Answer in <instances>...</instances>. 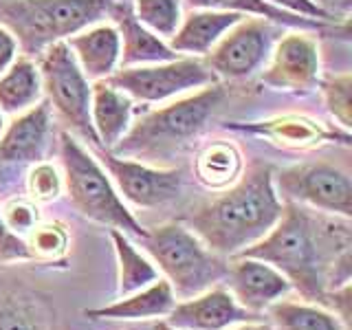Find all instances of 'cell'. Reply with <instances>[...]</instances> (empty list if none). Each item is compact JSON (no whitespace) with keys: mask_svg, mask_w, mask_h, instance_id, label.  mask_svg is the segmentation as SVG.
<instances>
[{"mask_svg":"<svg viewBox=\"0 0 352 330\" xmlns=\"http://www.w3.org/2000/svg\"><path fill=\"white\" fill-rule=\"evenodd\" d=\"M350 218L284 203L278 225L238 256L271 264L306 302L324 304L328 291L350 284Z\"/></svg>","mask_w":352,"mask_h":330,"instance_id":"cell-1","label":"cell"},{"mask_svg":"<svg viewBox=\"0 0 352 330\" xmlns=\"http://www.w3.org/2000/svg\"><path fill=\"white\" fill-rule=\"evenodd\" d=\"M284 203L269 165H253L240 179L201 205L187 218V227L214 253L234 258L256 245L282 218Z\"/></svg>","mask_w":352,"mask_h":330,"instance_id":"cell-2","label":"cell"},{"mask_svg":"<svg viewBox=\"0 0 352 330\" xmlns=\"http://www.w3.org/2000/svg\"><path fill=\"white\" fill-rule=\"evenodd\" d=\"M223 99L225 91L218 84H212L168 106L150 110L141 119L132 121L128 132L110 152L143 163L172 159L205 130Z\"/></svg>","mask_w":352,"mask_h":330,"instance_id":"cell-3","label":"cell"},{"mask_svg":"<svg viewBox=\"0 0 352 330\" xmlns=\"http://www.w3.org/2000/svg\"><path fill=\"white\" fill-rule=\"evenodd\" d=\"M60 163L64 192L84 218L124 231L128 238L143 240L148 236V229L130 212L93 150L69 130L60 135Z\"/></svg>","mask_w":352,"mask_h":330,"instance_id":"cell-4","label":"cell"},{"mask_svg":"<svg viewBox=\"0 0 352 330\" xmlns=\"http://www.w3.org/2000/svg\"><path fill=\"white\" fill-rule=\"evenodd\" d=\"M141 245L161 278L172 286L176 300H190L223 284L227 278L229 258L205 247V242L183 223H165L148 229Z\"/></svg>","mask_w":352,"mask_h":330,"instance_id":"cell-5","label":"cell"},{"mask_svg":"<svg viewBox=\"0 0 352 330\" xmlns=\"http://www.w3.org/2000/svg\"><path fill=\"white\" fill-rule=\"evenodd\" d=\"M110 0H0V25L16 36L20 53L40 58L55 42L102 22Z\"/></svg>","mask_w":352,"mask_h":330,"instance_id":"cell-6","label":"cell"},{"mask_svg":"<svg viewBox=\"0 0 352 330\" xmlns=\"http://www.w3.org/2000/svg\"><path fill=\"white\" fill-rule=\"evenodd\" d=\"M38 60L44 99L51 104V110L60 115L77 139L86 141L88 148H102L91 121L93 84L75 62L66 40L44 49Z\"/></svg>","mask_w":352,"mask_h":330,"instance_id":"cell-7","label":"cell"},{"mask_svg":"<svg viewBox=\"0 0 352 330\" xmlns=\"http://www.w3.org/2000/svg\"><path fill=\"white\" fill-rule=\"evenodd\" d=\"M108 82L130 95L132 102L161 104L183 93L218 84V77L201 58H176L159 64L117 69Z\"/></svg>","mask_w":352,"mask_h":330,"instance_id":"cell-8","label":"cell"},{"mask_svg":"<svg viewBox=\"0 0 352 330\" xmlns=\"http://www.w3.org/2000/svg\"><path fill=\"white\" fill-rule=\"evenodd\" d=\"M273 183L278 194L289 203L341 218L352 216V181L348 172L330 163L317 161L291 165L273 174Z\"/></svg>","mask_w":352,"mask_h":330,"instance_id":"cell-9","label":"cell"},{"mask_svg":"<svg viewBox=\"0 0 352 330\" xmlns=\"http://www.w3.org/2000/svg\"><path fill=\"white\" fill-rule=\"evenodd\" d=\"M280 33L282 27L269 20L245 16L203 60L218 80H247L264 69Z\"/></svg>","mask_w":352,"mask_h":330,"instance_id":"cell-10","label":"cell"},{"mask_svg":"<svg viewBox=\"0 0 352 330\" xmlns=\"http://www.w3.org/2000/svg\"><path fill=\"white\" fill-rule=\"evenodd\" d=\"M97 161L113 181L115 190L126 203L152 209L168 205L183 192V172L174 168H159L137 159L117 157L110 150L91 148Z\"/></svg>","mask_w":352,"mask_h":330,"instance_id":"cell-11","label":"cell"},{"mask_svg":"<svg viewBox=\"0 0 352 330\" xmlns=\"http://www.w3.org/2000/svg\"><path fill=\"white\" fill-rule=\"evenodd\" d=\"M319 75H322V55L313 31L291 29L275 42L260 80L273 91L308 95L317 88Z\"/></svg>","mask_w":352,"mask_h":330,"instance_id":"cell-12","label":"cell"},{"mask_svg":"<svg viewBox=\"0 0 352 330\" xmlns=\"http://www.w3.org/2000/svg\"><path fill=\"white\" fill-rule=\"evenodd\" d=\"M260 315L242 308L223 286H212L190 300H181L165 315V324L176 330H227L236 324L258 322Z\"/></svg>","mask_w":352,"mask_h":330,"instance_id":"cell-13","label":"cell"},{"mask_svg":"<svg viewBox=\"0 0 352 330\" xmlns=\"http://www.w3.org/2000/svg\"><path fill=\"white\" fill-rule=\"evenodd\" d=\"M227 291L234 295V300L247 308V311L262 315L271 304L289 295L293 289L284 275L271 267V264L256 258H229L227 269Z\"/></svg>","mask_w":352,"mask_h":330,"instance_id":"cell-14","label":"cell"},{"mask_svg":"<svg viewBox=\"0 0 352 330\" xmlns=\"http://www.w3.org/2000/svg\"><path fill=\"white\" fill-rule=\"evenodd\" d=\"M53 135V110L47 99L16 115L0 135V165H33L47 157Z\"/></svg>","mask_w":352,"mask_h":330,"instance_id":"cell-15","label":"cell"},{"mask_svg":"<svg viewBox=\"0 0 352 330\" xmlns=\"http://www.w3.org/2000/svg\"><path fill=\"white\" fill-rule=\"evenodd\" d=\"M229 130L242 135H256L289 150H308L328 141L350 143V132L344 128H326L322 121L306 115H280L251 124H229Z\"/></svg>","mask_w":352,"mask_h":330,"instance_id":"cell-16","label":"cell"},{"mask_svg":"<svg viewBox=\"0 0 352 330\" xmlns=\"http://www.w3.org/2000/svg\"><path fill=\"white\" fill-rule=\"evenodd\" d=\"M108 16L113 18V25L119 31L121 40V60L119 69L126 66H143V64H159L181 58L172 51V47L148 27H143L137 20L132 5L128 0H110Z\"/></svg>","mask_w":352,"mask_h":330,"instance_id":"cell-17","label":"cell"},{"mask_svg":"<svg viewBox=\"0 0 352 330\" xmlns=\"http://www.w3.org/2000/svg\"><path fill=\"white\" fill-rule=\"evenodd\" d=\"M66 44L91 82L108 80L119 69L121 40L113 22H97V25L71 36Z\"/></svg>","mask_w":352,"mask_h":330,"instance_id":"cell-18","label":"cell"},{"mask_svg":"<svg viewBox=\"0 0 352 330\" xmlns=\"http://www.w3.org/2000/svg\"><path fill=\"white\" fill-rule=\"evenodd\" d=\"M245 16L234 11H218V9H192L183 16L179 29L168 40L172 51L181 58H205L212 51L220 38L240 22Z\"/></svg>","mask_w":352,"mask_h":330,"instance_id":"cell-19","label":"cell"},{"mask_svg":"<svg viewBox=\"0 0 352 330\" xmlns=\"http://www.w3.org/2000/svg\"><path fill=\"white\" fill-rule=\"evenodd\" d=\"M132 97L108 80L93 84L91 93V121L104 150H113L132 126Z\"/></svg>","mask_w":352,"mask_h":330,"instance_id":"cell-20","label":"cell"},{"mask_svg":"<svg viewBox=\"0 0 352 330\" xmlns=\"http://www.w3.org/2000/svg\"><path fill=\"white\" fill-rule=\"evenodd\" d=\"M176 304V297L172 293V286L159 278L157 282L148 284L132 295L119 297L117 302L99 306V308H86L84 315L88 319H115V322H137V319H157L165 317L172 306Z\"/></svg>","mask_w":352,"mask_h":330,"instance_id":"cell-21","label":"cell"},{"mask_svg":"<svg viewBox=\"0 0 352 330\" xmlns=\"http://www.w3.org/2000/svg\"><path fill=\"white\" fill-rule=\"evenodd\" d=\"M44 97L38 62L18 55L16 62L0 75V110L3 115H20Z\"/></svg>","mask_w":352,"mask_h":330,"instance_id":"cell-22","label":"cell"},{"mask_svg":"<svg viewBox=\"0 0 352 330\" xmlns=\"http://www.w3.org/2000/svg\"><path fill=\"white\" fill-rule=\"evenodd\" d=\"M245 172L242 152L231 141H212L198 150L194 159V176L207 190L223 192Z\"/></svg>","mask_w":352,"mask_h":330,"instance_id":"cell-23","label":"cell"},{"mask_svg":"<svg viewBox=\"0 0 352 330\" xmlns=\"http://www.w3.org/2000/svg\"><path fill=\"white\" fill-rule=\"evenodd\" d=\"M110 240H113V249L117 256V271H119L117 293H119V297L137 293L161 278V273L157 267H154V262L143 256V253L132 245V240L124 234V231L110 229Z\"/></svg>","mask_w":352,"mask_h":330,"instance_id":"cell-24","label":"cell"},{"mask_svg":"<svg viewBox=\"0 0 352 330\" xmlns=\"http://www.w3.org/2000/svg\"><path fill=\"white\" fill-rule=\"evenodd\" d=\"M183 3L190 5V9H218V11H234V14L240 16L264 18L282 29L319 31L328 25V22L322 20H311V18L289 14V11H282L269 5L267 0H183Z\"/></svg>","mask_w":352,"mask_h":330,"instance_id":"cell-25","label":"cell"},{"mask_svg":"<svg viewBox=\"0 0 352 330\" xmlns=\"http://www.w3.org/2000/svg\"><path fill=\"white\" fill-rule=\"evenodd\" d=\"M273 330H346L341 319L313 302L278 300L267 308Z\"/></svg>","mask_w":352,"mask_h":330,"instance_id":"cell-26","label":"cell"},{"mask_svg":"<svg viewBox=\"0 0 352 330\" xmlns=\"http://www.w3.org/2000/svg\"><path fill=\"white\" fill-rule=\"evenodd\" d=\"M0 330H51L47 311L38 297L9 293L0 297Z\"/></svg>","mask_w":352,"mask_h":330,"instance_id":"cell-27","label":"cell"},{"mask_svg":"<svg viewBox=\"0 0 352 330\" xmlns=\"http://www.w3.org/2000/svg\"><path fill=\"white\" fill-rule=\"evenodd\" d=\"M132 11L143 27L168 42L183 20V0H132Z\"/></svg>","mask_w":352,"mask_h":330,"instance_id":"cell-28","label":"cell"},{"mask_svg":"<svg viewBox=\"0 0 352 330\" xmlns=\"http://www.w3.org/2000/svg\"><path fill=\"white\" fill-rule=\"evenodd\" d=\"M25 240L31 258L36 262H55L64 258L71 238L62 223L51 220V223H36V227L29 231V238Z\"/></svg>","mask_w":352,"mask_h":330,"instance_id":"cell-29","label":"cell"},{"mask_svg":"<svg viewBox=\"0 0 352 330\" xmlns=\"http://www.w3.org/2000/svg\"><path fill=\"white\" fill-rule=\"evenodd\" d=\"M322 95L326 110L337 124L350 130L352 126V75L350 73H337L330 75L322 82Z\"/></svg>","mask_w":352,"mask_h":330,"instance_id":"cell-30","label":"cell"},{"mask_svg":"<svg viewBox=\"0 0 352 330\" xmlns=\"http://www.w3.org/2000/svg\"><path fill=\"white\" fill-rule=\"evenodd\" d=\"M27 192L33 203L58 201L64 192V179L60 170L49 161L33 163V168L27 174Z\"/></svg>","mask_w":352,"mask_h":330,"instance_id":"cell-31","label":"cell"},{"mask_svg":"<svg viewBox=\"0 0 352 330\" xmlns=\"http://www.w3.org/2000/svg\"><path fill=\"white\" fill-rule=\"evenodd\" d=\"M3 212L5 223L9 225L11 231H16L18 236L25 238V234L36 227V223H40V216H38V207L33 201H25V198H16V201H9L5 205Z\"/></svg>","mask_w":352,"mask_h":330,"instance_id":"cell-32","label":"cell"},{"mask_svg":"<svg viewBox=\"0 0 352 330\" xmlns=\"http://www.w3.org/2000/svg\"><path fill=\"white\" fill-rule=\"evenodd\" d=\"M0 262H33L27 240L11 231L0 212Z\"/></svg>","mask_w":352,"mask_h":330,"instance_id":"cell-33","label":"cell"},{"mask_svg":"<svg viewBox=\"0 0 352 330\" xmlns=\"http://www.w3.org/2000/svg\"><path fill=\"white\" fill-rule=\"evenodd\" d=\"M269 5L278 7L282 11H289V14H295V16H302V18H311V20H322V22H328V25H337V16L328 14L326 9L319 7L315 0H267Z\"/></svg>","mask_w":352,"mask_h":330,"instance_id":"cell-34","label":"cell"},{"mask_svg":"<svg viewBox=\"0 0 352 330\" xmlns=\"http://www.w3.org/2000/svg\"><path fill=\"white\" fill-rule=\"evenodd\" d=\"M20 55V44L16 36L5 25H0V75H3Z\"/></svg>","mask_w":352,"mask_h":330,"instance_id":"cell-35","label":"cell"},{"mask_svg":"<svg viewBox=\"0 0 352 330\" xmlns=\"http://www.w3.org/2000/svg\"><path fill=\"white\" fill-rule=\"evenodd\" d=\"M315 3L326 9L328 14H333L337 18H344L348 14V9H350V0H315Z\"/></svg>","mask_w":352,"mask_h":330,"instance_id":"cell-36","label":"cell"},{"mask_svg":"<svg viewBox=\"0 0 352 330\" xmlns=\"http://www.w3.org/2000/svg\"><path fill=\"white\" fill-rule=\"evenodd\" d=\"M227 330H273L271 324H264V322H245V324H236V326H231Z\"/></svg>","mask_w":352,"mask_h":330,"instance_id":"cell-37","label":"cell"},{"mask_svg":"<svg viewBox=\"0 0 352 330\" xmlns=\"http://www.w3.org/2000/svg\"><path fill=\"white\" fill-rule=\"evenodd\" d=\"M154 330H176V328L168 326V324H165V322H159V324H154Z\"/></svg>","mask_w":352,"mask_h":330,"instance_id":"cell-38","label":"cell"},{"mask_svg":"<svg viewBox=\"0 0 352 330\" xmlns=\"http://www.w3.org/2000/svg\"><path fill=\"white\" fill-rule=\"evenodd\" d=\"M5 115H3V110H0V135H3V130H5Z\"/></svg>","mask_w":352,"mask_h":330,"instance_id":"cell-39","label":"cell"}]
</instances>
